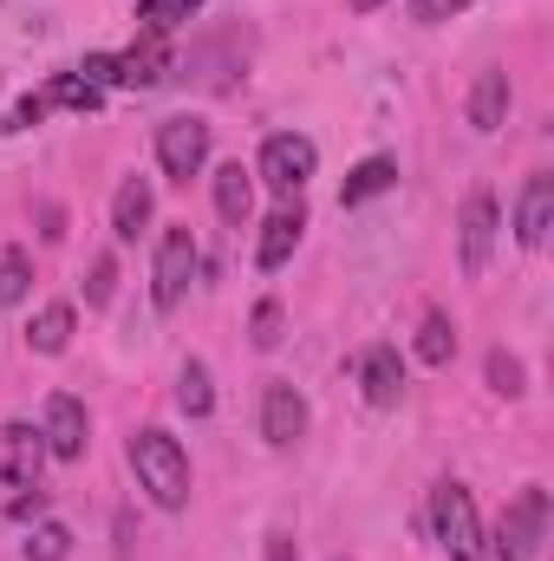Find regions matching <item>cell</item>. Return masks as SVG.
<instances>
[{
  "mask_svg": "<svg viewBox=\"0 0 554 561\" xmlns=\"http://www.w3.org/2000/svg\"><path fill=\"white\" fill-rule=\"evenodd\" d=\"M131 470H138V490L157 503V510H183L189 503V457L170 431L143 424L131 431Z\"/></svg>",
  "mask_w": 554,
  "mask_h": 561,
  "instance_id": "obj_1",
  "label": "cell"
},
{
  "mask_svg": "<svg viewBox=\"0 0 554 561\" xmlns=\"http://www.w3.org/2000/svg\"><path fill=\"white\" fill-rule=\"evenodd\" d=\"M430 529H437V542H443L450 561H489V536H483L476 503H470L463 483H437L430 490Z\"/></svg>",
  "mask_w": 554,
  "mask_h": 561,
  "instance_id": "obj_2",
  "label": "cell"
},
{
  "mask_svg": "<svg viewBox=\"0 0 554 561\" xmlns=\"http://www.w3.org/2000/svg\"><path fill=\"white\" fill-rule=\"evenodd\" d=\"M549 542V490L529 483L516 490V503H503V523H496V561H535Z\"/></svg>",
  "mask_w": 554,
  "mask_h": 561,
  "instance_id": "obj_3",
  "label": "cell"
},
{
  "mask_svg": "<svg viewBox=\"0 0 554 561\" xmlns=\"http://www.w3.org/2000/svg\"><path fill=\"white\" fill-rule=\"evenodd\" d=\"M196 268H203L196 236H189V229H163V236H157V268H150V300H157L163 313H176L183 294H189V280H196Z\"/></svg>",
  "mask_w": 554,
  "mask_h": 561,
  "instance_id": "obj_4",
  "label": "cell"
},
{
  "mask_svg": "<svg viewBox=\"0 0 554 561\" xmlns=\"http://www.w3.org/2000/svg\"><path fill=\"white\" fill-rule=\"evenodd\" d=\"M313 163H320L313 138H300V131H275V138L262 144V163H255V176H262L280 203H287V196H300V190H307Z\"/></svg>",
  "mask_w": 554,
  "mask_h": 561,
  "instance_id": "obj_5",
  "label": "cell"
},
{
  "mask_svg": "<svg viewBox=\"0 0 554 561\" xmlns=\"http://www.w3.org/2000/svg\"><path fill=\"white\" fill-rule=\"evenodd\" d=\"M157 163H163V176L170 183H189V176H203V163H209V125L203 118H163L157 125Z\"/></svg>",
  "mask_w": 554,
  "mask_h": 561,
  "instance_id": "obj_6",
  "label": "cell"
},
{
  "mask_svg": "<svg viewBox=\"0 0 554 561\" xmlns=\"http://www.w3.org/2000/svg\"><path fill=\"white\" fill-rule=\"evenodd\" d=\"M489 249H496V196L489 190H470L463 196V216H457V255H463V275L470 280L489 268Z\"/></svg>",
  "mask_w": 554,
  "mask_h": 561,
  "instance_id": "obj_7",
  "label": "cell"
},
{
  "mask_svg": "<svg viewBox=\"0 0 554 561\" xmlns=\"http://www.w3.org/2000/svg\"><path fill=\"white\" fill-rule=\"evenodd\" d=\"M39 437H46V457L79 463L85 444H92V419H85V405H79L72 392H53V399H46V424H39Z\"/></svg>",
  "mask_w": 554,
  "mask_h": 561,
  "instance_id": "obj_8",
  "label": "cell"
},
{
  "mask_svg": "<svg viewBox=\"0 0 554 561\" xmlns=\"http://www.w3.org/2000/svg\"><path fill=\"white\" fill-rule=\"evenodd\" d=\"M39 470H46V437L13 419L0 431V483L7 490H39Z\"/></svg>",
  "mask_w": 554,
  "mask_h": 561,
  "instance_id": "obj_9",
  "label": "cell"
},
{
  "mask_svg": "<svg viewBox=\"0 0 554 561\" xmlns=\"http://www.w3.org/2000/svg\"><path fill=\"white\" fill-rule=\"evenodd\" d=\"M170 72H176V53H170V39H163V33H143L131 53H112V85L150 92V85H163Z\"/></svg>",
  "mask_w": 554,
  "mask_h": 561,
  "instance_id": "obj_10",
  "label": "cell"
},
{
  "mask_svg": "<svg viewBox=\"0 0 554 561\" xmlns=\"http://www.w3.org/2000/svg\"><path fill=\"white\" fill-rule=\"evenodd\" d=\"M262 437L287 450V444H300L307 437V399L287 386V379H268V392H262Z\"/></svg>",
  "mask_w": 554,
  "mask_h": 561,
  "instance_id": "obj_11",
  "label": "cell"
},
{
  "mask_svg": "<svg viewBox=\"0 0 554 561\" xmlns=\"http://www.w3.org/2000/svg\"><path fill=\"white\" fill-rule=\"evenodd\" d=\"M300 229H307V209H300V196H287L275 216L262 222V249H255V268H268V275H275V268H287V255L300 249Z\"/></svg>",
  "mask_w": 554,
  "mask_h": 561,
  "instance_id": "obj_12",
  "label": "cell"
},
{
  "mask_svg": "<svg viewBox=\"0 0 554 561\" xmlns=\"http://www.w3.org/2000/svg\"><path fill=\"white\" fill-rule=\"evenodd\" d=\"M150 209H157L150 176H125L118 196H112V236H118V242H138L143 229H150Z\"/></svg>",
  "mask_w": 554,
  "mask_h": 561,
  "instance_id": "obj_13",
  "label": "cell"
},
{
  "mask_svg": "<svg viewBox=\"0 0 554 561\" xmlns=\"http://www.w3.org/2000/svg\"><path fill=\"white\" fill-rule=\"evenodd\" d=\"M359 386H366V405L392 412L399 392H405V366H399V353H392V346H372V353L359 359Z\"/></svg>",
  "mask_w": 554,
  "mask_h": 561,
  "instance_id": "obj_14",
  "label": "cell"
},
{
  "mask_svg": "<svg viewBox=\"0 0 554 561\" xmlns=\"http://www.w3.org/2000/svg\"><path fill=\"white\" fill-rule=\"evenodd\" d=\"M216 216L229 229H242L255 216V170H242V163H222L216 170Z\"/></svg>",
  "mask_w": 554,
  "mask_h": 561,
  "instance_id": "obj_15",
  "label": "cell"
},
{
  "mask_svg": "<svg viewBox=\"0 0 554 561\" xmlns=\"http://www.w3.org/2000/svg\"><path fill=\"white\" fill-rule=\"evenodd\" d=\"M549 222H554V176H529L522 209H516V236H522V249H542V242H549Z\"/></svg>",
  "mask_w": 554,
  "mask_h": 561,
  "instance_id": "obj_16",
  "label": "cell"
},
{
  "mask_svg": "<svg viewBox=\"0 0 554 561\" xmlns=\"http://www.w3.org/2000/svg\"><path fill=\"white\" fill-rule=\"evenodd\" d=\"M509 118V72H476V92H470V125L476 131H496Z\"/></svg>",
  "mask_w": 554,
  "mask_h": 561,
  "instance_id": "obj_17",
  "label": "cell"
},
{
  "mask_svg": "<svg viewBox=\"0 0 554 561\" xmlns=\"http://www.w3.org/2000/svg\"><path fill=\"white\" fill-rule=\"evenodd\" d=\"M399 183V163L392 157H366L353 176H346V190H339V209H353V203H372V196H385Z\"/></svg>",
  "mask_w": 554,
  "mask_h": 561,
  "instance_id": "obj_18",
  "label": "cell"
},
{
  "mask_svg": "<svg viewBox=\"0 0 554 561\" xmlns=\"http://www.w3.org/2000/svg\"><path fill=\"white\" fill-rule=\"evenodd\" d=\"M26 346H33V353H66V346H72V307H66V300L39 307L33 327H26Z\"/></svg>",
  "mask_w": 554,
  "mask_h": 561,
  "instance_id": "obj_19",
  "label": "cell"
},
{
  "mask_svg": "<svg viewBox=\"0 0 554 561\" xmlns=\"http://www.w3.org/2000/svg\"><path fill=\"white\" fill-rule=\"evenodd\" d=\"M176 405H183L189 419H209V412H216V386H209V366H203V359H189V366L176 373Z\"/></svg>",
  "mask_w": 554,
  "mask_h": 561,
  "instance_id": "obj_20",
  "label": "cell"
},
{
  "mask_svg": "<svg viewBox=\"0 0 554 561\" xmlns=\"http://www.w3.org/2000/svg\"><path fill=\"white\" fill-rule=\"evenodd\" d=\"M196 7L203 0H138V20H143V33H163L170 39L183 20H196Z\"/></svg>",
  "mask_w": 554,
  "mask_h": 561,
  "instance_id": "obj_21",
  "label": "cell"
},
{
  "mask_svg": "<svg viewBox=\"0 0 554 561\" xmlns=\"http://www.w3.org/2000/svg\"><path fill=\"white\" fill-rule=\"evenodd\" d=\"M39 99H46V105H66V112H99V99H105V92H99V85H85L79 72H59Z\"/></svg>",
  "mask_w": 554,
  "mask_h": 561,
  "instance_id": "obj_22",
  "label": "cell"
},
{
  "mask_svg": "<svg viewBox=\"0 0 554 561\" xmlns=\"http://www.w3.org/2000/svg\"><path fill=\"white\" fill-rule=\"evenodd\" d=\"M457 353V327L443 320V313H424V327H417V359L424 366H443Z\"/></svg>",
  "mask_w": 554,
  "mask_h": 561,
  "instance_id": "obj_23",
  "label": "cell"
},
{
  "mask_svg": "<svg viewBox=\"0 0 554 561\" xmlns=\"http://www.w3.org/2000/svg\"><path fill=\"white\" fill-rule=\"evenodd\" d=\"M483 379H489V392H496V399H522V392H529V386H522V359H516V353H503V346L483 359Z\"/></svg>",
  "mask_w": 554,
  "mask_h": 561,
  "instance_id": "obj_24",
  "label": "cell"
},
{
  "mask_svg": "<svg viewBox=\"0 0 554 561\" xmlns=\"http://www.w3.org/2000/svg\"><path fill=\"white\" fill-rule=\"evenodd\" d=\"M26 287H33V262H26L20 249H7V255H0V313H7L13 300H26Z\"/></svg>",
  "mask_w": 554,
  "mask_h": 561,
  "instance_id": "obj_25",
  "label": "cell"
},
{
  "mask_svg": "<svg viewBox=\"0 0 554 561\" xmlns=\"http://www.w3.org/2000/svg\"><path fill=\"white\" fill-rule=\"evenodd\" d=\"M72 556V529L66 523H39L33 542H26V561H66Z\"/></svg>",
  "mask_w": 554,
  "mask_h": 561,
  "instance_id": "obj_26",
  "label": "cell"
},
{
  "mask_svg": "<svg viewBox=\"0 0 554 561\" xmlns=\"http://www.w3.org/2000/svg\"><path fill=\"white\" fill-rule=\"evenodd\" d=\"M280 320H287L280 300H255V313H249V340H255L262 353H275L280 346Z\"/></svg>",
  "mask_w": 554,
  "mask_h": 561,
  "instance_id": "obj_27",
  "label": "cell"
},
{
  "mask_svg": "<svg viewBox=\"0 0 554 561\" xmlns=\"http://www.w3.org/2000/svg\"><path fill=\"white\" fill-rule=\"evenodd\" d=\"M112 287H118V262H112V255H99V262H92V280H85V307H105V300H112Z\"/></svg>",
  "mask_w": 554,
  "mask_h": 561,
  "instance_id": "obj_28",
  "label": "cell"
},
{
  "mask_svg": "<svg viewBox=\"0 0 554 561\" xmlns=\"http://www.w3.org/2000/svg\"><path fill=\"white\" fill-rule=\"evenodd\" d=\"M39 118H46V99L33 92V99H20V105H13V118H7V131H26V125H39Z\"/></svg>",
  "mask_w": 554,
  "mask_h": 561,
  "instance_id": "obj_29",
  "label": "cell"
},
{
  "mask_svg": "<svg viewBox=\"0 0 554 561\" xmlns=\"http://www.w3.org/2000/svg\"><path fill=\"white\" fill-rule=\"evenodd\" d=\"M470 0H412V13L417 20H450V13H463Z\"/></svg>",
  "mask_w": 554,
  "mask_h": 561,
  "instance_id": "obj_30",
  "label": "cell"
},
{
  "mask_svg": "<svg viewBox=\"0 0 554 561\" xmlns=\"http://www.w3.org/2000/svg\"><path fill=\"white\" fill-rule=\"evenodd\" d=\"M39 510H46V490H33V496H13V516H20V523H26V516H39Z\"/></svg>",
  "mask_w": 554,
  "mask_h": 561,
  "instance_id": "obj_31",
  "label": "cell"
},
{
  "mask_svg": "<svg viewBox=\"0 0 554 561\" xmlns=\"http://www.w3.org/2000/svg\"><path fill=\"white\" fill-rule=\"evenodd\" d=\"M268 561H293V542L287 536H268Z\"/></svg>",
  "mask_w": 554,
  "mask_h": 561,
  "instance_id": "obj_32",
  "label": "cell"
},
{
  "mask_svg": "<svg viewBox=\"0 0 554 561\" xmlns=\"http://www.w3.org/2000/svg\"><path fill=\"white\" fill-rule=\"evenodd\" d=\"M353 7H359V13H372V7H385V0H353Z\"/></svg>",
  "mask_w": 554,
  "mask_h": 561,
  "instance_id": "obj_33",
  "label": "cell"
}]
</instances>
